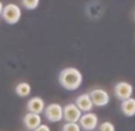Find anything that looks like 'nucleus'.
<instances>
[{
	"mask_svg": "<svg viewBox=\"0 0 135 131\" xmlns=\"http://www.w3.org/2000/svg\"><path fill=\"white\" fill-rule=\"evenodd\" d=\"M59 83L67 91H75L83 83V74L74 67H67L60 72Z\"/></svg>",
	"mask_w": 135,
	"mask_h": 131,
	"instance_id": "1",
	"label": "nucleus"
},
{
	"mask_svg": "<svg viewBox=\"0 0 135 131\" xmlns=\"http://www.w3.org/2000/svg\"><path fill=\"white\" fill-rule=\"evenodd\" d=\"M1 18H3L7 24L15 25L22 18L21 7L18 5H16V4H8V5L4 6L3 13H1Z\"/></svg>",
	"mask_w": 135,
	"mask_h": 131,
	"instance_id": "2",
	"label": "nucleus"
},
{
	"mask_svg": "<svg viewBox=\"0 0 135 131\" xmlns=\"http://www.w3.org/2000/svg\"><path fill=\"white\" fill-rule=\"evenodd\" d=\"M43 113L46 116V119L50 123H57L64 119V108L57 103H51L47 105L44 107Z\"/></svg>",
	"mask_w": 135,
	"mask_h": 131,
	"instance_id": "3",
	"label": "nucleus"
},
{
	"mask_svg": "<svg viewBox=\"0 0 135 131\" xmlns=\"http://www.w3.org/2000/svg\"><path fill=\"white\" fill-rule=\"evenodd\" d=\"M133 92H134L133 85H130V83L127 82V81H120V82H117L114 87L115 97L121 101L132 98Z\"/></svg>",
	"mask_w": 135,
	"mask_h": 131,
	"instance_id": "4",
	"label": "nucleus"
},
{
	"mask_svg": "<svg viewBox=\"0 0 135 131\" xmlns=\"http://www.w3.org/2000/svg\"><path fill=\"white\" fill-rule=\"evenodd\" d=\"M78 124H79L80 129H83V130L93 131L98 126V116L93 112H86V113L81 114Z\"/></svg>",
	"mask_w": 135,
	"mask_h": 131,
	"instance_id": "5",
	"label": "nucleus"
},
{
	"mask_svg": "<svg viewBox=\"0 0 135 131\" xmlns=\"http://www.w3.org/2000/svg\"><path fill=\"white\" fill-rule=\"evenodd\" d=\"M91 101L93 104V106H97V107H103V106H107L110 101V95L107 91L102 88H96L92 89L89 93Z\"/></svg>",
	"mask_w": 135,
	"mask_h": 131,
	"instance_id": "6",
	"label": "nucleus"
},
{
	"mask_svg": "<svg viewBox=\"0 0 135 131\" xmlns=\"http://www.w3.org/2000/svg\"><path fill=\"white\" fill-rule=\"evenodd\" d=\"M62 108H64V119L66 120V123H78L79 122L83 112L76 107L74 103L67 104Z\"/></svg>",
	"mask_w": 135,
	"mask_h": 131,
	"instance_id": "7",
	"label": "nucleus"
},
{
	"mask_svg": "<svg viewBox=\"0 0 135 131\" xmlns=\"http://www.w3.org/2000/svg\"><path fill=\"white\" fill-rule=\"evenodd\" d=\"M44 107H46V103L42 98L40 97H33L26 104V110L28 112H31V113H36V114H41L43 113Z\"/></svg>",
	"mask_w": 135,
	"mask_h": 131,
	"instance_id": "8",
	"label": "nucleus"
},
{
	"mask_svg": "<svg viewBox=\"0 0 135 131\" xmlns=\"http://www.w3.org/2000/svg\"><path fill=\"white\" fill-rule=\"evenodd\" d=\"M23 124L29 131H33L36 128H38V126L42 124L41 114L28 112V113L23 117Z\"/></svg>",
	"mask_w": 135,
	"mask_h": 131,
	"instance_id": "9",
	"label": "nucleus"
},
{
	"mask_svg": "<svg viewBox=\"0 0 135 131\" xmlns=\"http://www.w3.org/2000/svg\"><path fill=\"white\" fill-rule=\"evenodd\" d=\"M76 107L79 108L81 112H91L92 108H93V104L91 101V98H90L89 93H83L80 94L78 98L75 99V103Z\"/></svg>",
	"mask_w": 135,
	"mask_h": 131,
	"instance_id": "10",
	"label": "nucleus"
},
{
	"mask_svg": "<svg viewBox=\"0 0 135 131\" xmlns=\"http://www.w3.org/2000/svg\"><path fill=\"white\" fill-rule=\"evenodd\" d=\"M121 111L126 117L135 116V98H129L121 103Z\"/></svg>",
	"mask_w": 135,
	"mask_h": 131,
	"instance_id": "11",
	"label": "nucleus"
},
{
	"mask_svg": "<svg viewBox=\"0 0 135 131\" xmlns=\"http://www.w3.org/2000/svg\"><path fill=\"white\" fill-rule=\"evenodd\" d=\"M15 92H16V94H17L18 97H21V98H26V97H29L30 95V93H31L30 83L25 82V81L19 82L17 86H16Z\"/></svg>",
	"mask_w": 135,
	"mask_h": 131,
	"instance_id": "12",
	"label": "nucleus"
},
{
	"mask_svg": "<svg viewBox=\"0 0 135 131\" xmlns=\"http://www.w3.org/2000/svg\"><path fill=\"white\" fill-rule=\"evenodd\" d=\"M22 5L26 10H35L40 5V0H22Z\"/></svg>",
	"mask_w": 135,
	"mask_h": 131,
	"instance_id": "13",
	"label": "nucleus"
},
{
	"mask_svg": "<svg viewBox=\"0 0 135 131\" xmlns=\"http://www.w3.org/2000/svg\"><path fill=\"white\" fill-rule=\"evenodd\" d=\"M62 131H81L78 123H65L62 125Z\"/></svg>",
	"mask_w": 135,
	"mask_h": 131,
	"instance_id": "14",
	"label": "nucleus"
},
{
	"mask_svg": "<svg viewBox=\"0 0 135 131\" xmlns=\"http://www.w3.org/2000/svg\"><path fill=\"white\" fill-rule=\"evenodd\" d=\"M99 131H116V129L111 122H103L99 124Z\"/></svg>",
	"mask_w": 135,
	"mask_h": 131,
	"instance_id": "15",
	"label": "nucleus"
},
{
	"mask_svg": "<svg viewBox=\"0 0 135 131\" xmlns=\"http://www.w3.org/2000/svg\"><path fill=\"white\" fill-rule=\"evenodd\" d=\"M33 131H51V130L48 125H46V124H41V125L38 126V128H36Z\"/></svg>",
	"mask_w": 135,
	"mask_h": 131,
	"instance_id": "16",
	"label": "nucleus"
},
{
	"mask_svg": "<svg viewBox=\"0 0 135 131\" xmlns=\"http://www.w3.org/2000/svg\"><path fill=\"white\" fill-rule=\"evenodd\" d=\"M3 10H4V4L0 1V16H1V13H3Z\"/></svg>",
	"mask_w": 135,
	"mask_h": 131,
	"instance_id": "17",
	"label": "nucleus"
},
{
	"mask_svg": "<svg viewBox=\"0 0 135 131\" xmlns=\"http://www.w3.org/2000/svg\"><path fill=\"white\" fill-rule=\"evenodd\" d=\"M134 18H135V13H134Z\"/></svg>",
	"mask_w": 135,
	"mask_h": 131,
	"instance_id": "18",
	"label": "nucleus"
}]
</instances>
